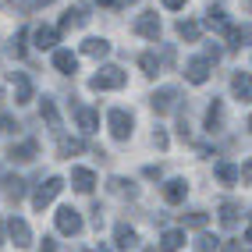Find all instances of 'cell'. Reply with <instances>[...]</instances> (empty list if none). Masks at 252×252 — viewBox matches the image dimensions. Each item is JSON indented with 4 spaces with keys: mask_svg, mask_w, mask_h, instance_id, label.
<instances>
[{
    "mask_svg": "<svg viewBox=\"0 0 252 252\" xmlns=\"http://www.w3.org/2000/svg\"><path fill=\"white\" fill-rule=\"evenodd\" d=\"M128 82V75L117 68V64H107V68H99L93 78H89V89L93 93H107V89H121Z\"/></svg>",
    "mask_w": 252,
    "mask_h": 252,
    "instance_id": "cell-1",
    "label": "cell"
},
{
    "mask_svg": "<svg viewBox=\"0 0 252 252\" xmlns=\"http://www.w3.org/2000/svg\"><path fill=\"white\" fill-rule=\"evenodd\" d=\"M107 125H110V135H114L117 142H125V139L131 135V128H135V117H131L128 110H121V107H114V110L107 114Z\"/></svg>",
    "mask_w": 252,
    "mask_h": 252,
    "instance_id": "cell-2",
    "label": "cell"
},
{
    "mask_svg": "<svg viewBox=\"0 0 252 252\" xmlns=\"http://www.w3.org/2000/svg\"><path fill=\"white\" fill-rule=\"evenodd\" d=\"M61 189H64V181H61L57 174H54V178H46V181L39 185V189L32 192V206H36V210L43 213V210H46V206H50V203H54V199L61 195Z\"/></svg>",
    "mask_w": 252,
    "mask_h": 252,
    "instance_id": "cell-3",
    "label": "cell"
},
{
    "mask_svg": "<svg viewBox=\"0 0 252 252\" xmlns=\"http://www.w3.org/2000/svg\"><path fill=\"white\" fill-rule=\"evenodd\" d=\"M174 103H178V89L174 86H163V89H157L153 96H149V107H153L157 114H171Z\"/></svg>",
    "mask_w": 252,
    "mask_h": 252,
    "instance_id": "cell-4",
    "label": "cell"
},
{
    "mask_svg": "<svg viewBox=\"0 0 252 252\" xmlns=\"http://www.w3.org/2000/svg\"><path fill=\"white\" fill-rule=\"evenodd\" d=\"M57 231H61V234H82V217H78V210L61 206V210H57Z\"/></svg>",
    "mask_w": 252,
    "mask_h": 252,
    "instance_id": "cell-5",
    "label": "cell"
},
{
    "mask_svg": "<svg viewBox=\"0 0 252 252\" xmlns=\"http://www.w3.org/2000/svg\"><path fill=\"white\" fill-rule=\"evenodd\" d=\"M7 234H11V242L18 245V249H29L32 245V231H29V224L22 220V217H11V220H7Z\"/></svg>",
    "mask_w": 252,
    "mask_h": 252,
    "instance_id": "cell-6",
    "label": "cell"
},
{
    "mask_svg": "<svg viewBox=\"0 0 252 252\" xmlns=\"http://www.w3.org/2000/svg\"><path fill=\"white\" fill-rule=\"evenodd\" d=\"M185 78H189L192 86H203V82L210 78V61L206 57H192L189 64H185Z\"/></svg>",
    "mask_w": 252,
    "mask_h": 252,
    "instance_id": "cell-7",
    "label": "cell"
},
{
    "mask_svg": "<svg viewBox=\"0 0 252 252\" xmlns=\"http://www.w3.org/2000/svg\"><path fill=\"white\" fill-rule=\"evenodd\" d=\"M86 22H89V7H86V4H78V7H68V11H64V18H61V29H57V32L82 29Z\"/></svg>",
    "mask_w": 252,
    "mask_h": 252,
    "instance_id": "cell-8",
    "label": "cell"
},
{
    "mask_svg": "<svg viewBox=\"0 0 252 252\" xmlns=\"http://www.w3.org/2000/svg\"><path fill=\"white\" fill-rule=\"evenodd\" d=\"M11 82H14V103H32V78L25 71H11Z\"/></svg>",
    "mask_w": 252,
    "mask_h": 252,
    "instance_id": "cell-9",
    "label": "cell"
},
{
    "mask_svg": "<svg viewBox=\"0 0 252 252\" xmlns=\"http://www.w3.org/2000/svg\"><path fill=\"white\" fill-rule=\"evenodd\" d=\"M231 93L242 99V103H249L252 99V75L249 71H234V78H231Z\"/></svg>",
    "mask_w": 252,
    "mask_h": 252,
    "instance_id": "cell-10",
    "label": "cell"
},
{
    "mask_svg": "<svg viewBox=\"0 0 252 252\" xmlns=\"http://www.w3.org/2000/svg\"><path fill=\"white\" fill-rule=\"evenodd\" d=\"M185 195H189V185H185V178H171L163 185V199L171 206H178V203H185Z\"/></svg>",
    "mask_w": 252,
    "mask_h": 252,
    "instance_id": "cell-11",
    "label": "cell"
},
{
    "mask_svg": "<svg viewBox=\"0 0 252 252\" xmlns=\"http://www.w3.org/2000/svg\"><path fill=\"white\" fill-rule=\"evenodd\" d=\"M75 117H78V128L86 131V135L99 131V114H96L93 107H75Z\"/></svg>",
    "mask_w": 252,
    "mask_h": 252,
    "instance_id": "cell-12",
    "label": "cell"
},
{
    "mask_svg": "<svg viewBox=\"0 0 252 252\" xmlns=\"http://www.w3.org/2000/svg\"><path fill=\"white\" fill-rule=\"evenodd\" d=\"M54 68L61 75H75L78 71V57L71 54V50H54Z\"/></svg>",
    "mask_w": 252,
    "mask_h": 252,
    "instance_id": "cell-13",
    "label": "cell"
},
{
    "mask_svg": "<svg viewBox=\"0 0 252 252\" xmlns=\"http://www.w3.org/2000/svg\"><path fill=\"white\" fill-rule=\"evenodd\" d=\"M36 153H39L36 142H18V146L7 149V160H14V163H29V160H36Z\"/></svg>",
    "mask_w": 252,
    "mask_h": 252,
    "instance_id": "cell-14",
    "label": "cell"
},
{
    "mask_svg": "<svg viewBox=\"0 0 252 252\" xmlns=\"http://www.w3.org/2000/svg\"><path fill=\"white\" fill-rule=\"evenodd\" d=\"M220 128H224V103H220V99H213V103L206 107V131L217 135Z\"/></svg>",
    "mask_w": 252,
    "mask_h": 252,
    "instance_id": "cell-15",
    "label": "cell"
},
{
    "mask_svg": "<svg viewBox=\"0 0 252 252\" xmlns=\"http://www.w3.org/2000/svg\"><path fill=\"white\" fill-rule=\"evenodd\" d=\"M71 185L78 192H93L96 189V174L89 171V167H71Z\"/></svg>",
    "mask_w": 252,
    "mask_h": 252,
    "instance_id": "cell-16",
    "label": "cell"
},
{
    "mask_svg": "<svg viewBox=\"0 0 252 252\" xmlns=\"http://www.w3.org/2000/svg\"><path fill=\"white\" fill-rule=\"evenodd\" d=\"M135 32L157 43V39H160V18H157V14H142V18L135 22Z\"/></svg>",
    "mask_w": 252,
    "mask_h": 252,
    "instance_id": "cell-17",
    "label": "cell"
},
{
    "mask_svg": "<svg viewBox=\"0 0 252 252\" xmlns=\"http://www.w3.org/2000/svg\"><path fill=\"white\" fill-rule=\"evenodd\" d=\"M32 39H36V50H54L57 39H61V32L50 29V25H39L36 32H32Z\"/></svg>",
    "mask_w": 252,
    "mask_h": 252,
    "instance_id": "cell-18",
    "label": "cell"
},
{
    "mask_svg": "<svg viewBox=\"0 0 252 252\" xmlns=\"http://www.w3.org/2000/svg\"><path fill=\"white\" fill-rule=\"evenodd\" d=\"M114 242H117V249H135V242H139V234L131 231L128 224H117V231H114Z\"/></svg>",
    "mask_w": 252,
    "mask_h": 252,
    "instance_id": "cell-19",
    "label": "cell"
},
{
    "mask_svg": "<svg viewBox=\"0 0 252 252\" xmlns=\"http://www.w3.org/2000/svg\"><path fill=\"white\" fill-rule=\"evenodd\" d=\"M39 114H43V121L50 125V131H61V114H57V107H54V99H46V96H43Z\"/></svg>",
    "mask_w": 252,
    "mask_h": 252,
    "instance_id": "cell-20",
    "label": "cell"
},
{
    "mask_svg": "<svg viewBox=\"0 0 252 252\" xmlns=\"http://www.w3.org/2000/svg\"><path fill=\"white\" fill-rule=\"evenodd\" d=\"M206 25L217 29V32H231V22H227L224 7H210V11H206Z\"/></svg>",
    "mask_w": 252,
    "mask_h": 252,
    "instance_id": "cell-21",
    "label": "cell"
},
{
    "mask_svg": "<svg viewBox=\"0 0 252 252\" xmlns=\"http://www.w3.org/2000/svg\"><path fill=\"white\" fill-rule=\"evenodd\" d=\"M185 245V231H163L160 234V252H178Z\"/></svg>",
    "mask_w": 252,
    "mask_h": 252,
    "instance_id": "cell-22",
    "label": "cell"
},
{
    "mask_svg": "<svg viewBox=\"0 0 252 252\" xmlns=\"http://www.w3.org/2000/svg\"><path fill=\"white\" fill-rule=\"evenodd\" d=\"M238 213H242V206L234 203V199L220 203V224H224V227H234V224H238Z\"/></svg>",
    "mask_w": 252,
    "mask_h": 252,
    "instance_id": "cell-23",
    "label": "cell"
},
{
    "mask_svg": "<svg viewBox=\"0 0 252 252\" xmlns=\"http://www.w3.org/2000/svg\"><path fill=\"white\" fill-rule=\"evenodd\" d=\"M82 54H89V57H107L110 54V43L107 39H86V43H82Z\"/></svg>",
    "mask_w": 252,
    "mask_h": 252,
    "instance_id": "cell-24",
    "label": "cell"
},
{
    "mask_svg": "<svg viewBox=\"0 0 252 252\" xmlns=\"http://www.w3.org/2000/svg\"><path fill=\"white\" fill-rule=\"evenodd\" d=\"M217 178H220L224 185H238L242 181V171L234 163H217Z\"/></svg>",
    "mask_w": 252,
    "mask_h": 252,
    "instance_id": "cell-25",
    "label": "cell"
},
{
    "mask_svg": "<svg viewBox=\"0 0 252 252\" xmlns=\"http://www.w3.org/2000/svg\"><path fill=\"white\" fill-rule=\"evenodd\" d=\"M4 185H7L4 192H7V199H11V203H22V199H25V181H22V178H7Z\"/></svg>",
    "mask_w": 252,
    "mask_h": 252,
    "instance_id": "cell-26",
    "label": "cell"
},
{
    "mask_svg": "<svg viewBox=\"0 0 252 252\" xmlns=\"http://www.w3.org/2000/svg\"><path fill=\"white\" fill-rule=\"evenodd\" d=\"M199 32H203V25H199V22H178V36H181L185 43H195Z\"/></svg>",
    "mask_w": 252,
    "mask_h": 252,
    "instance_id": "cell-27",
    "label": "cell"
},
{
    "mask_svg": "<svg viewBox=\"0 0 252 252\" xmlns=\"http://www.w3.org/2000/svg\"><path fill=\"white\" fill-rule=\"evenodd\" d=\"M206 220H210V217H206L203 210H192V213H181V224H185V227H195V231H203V227H206Z\"/></svg>",
    "mask_w": 252,
    "mask_h": 252,
    "instance_id": "cell-28",
    "label": "cell"
},
{
    "mask_svg": "<svg viewBox=\"0 0 252 252\" xmlns=\"http://www.w3.org/2000/svg\"><path fill=\"white\" fill-rule=\"evenodd\" d=\"M57 153H61L64 160H71L75 153H82V139H61V146H57Z\"/></svg>",
    "mask_w": 252,
    "mask_h": 252,
    "instance_id": "cell-29",
    "label": "cell"
},
{
    "mask_svg": "<svg viewBox=\"0 0 252 252\" xmlns=\"http://www.w3.org/2000/svg\"><path fill=\"white\" fill-rule=\"evenodd\" d=\"M139 64H142V75H149V78L160 75V61H157V54H142Z\"/></svg>",
    "mask_w": 252,
    "mask_h": 252,
    "instance_id": "cell-30",
    "label": "cell"
},
{
    "mask_svg": "<svg viewBox=\"0 0 252 252\" xmlns=\"http://www.w3.org/2000/svg\"><path fill=\"white\" fill-rule=\"evenodd\" d=\"M110 192L114 195H135V185L125 181V178H110Z\"/></svg>",
    "mask_w": 252,
    "mask_h": 252,
    "instance_id": "cell-31",
    "label": "cell"
},
{
    "mask_svg": "<svg viewBox=\"0 0 252 252\" xmlns=\"http://www.w3.org/2000/svg\"><path fill=\"white\" fill-rule=\"evenodd\" d=\"M217 245H220V238H213V234H199V238H195V249L199 252H213Z\"/></svg>",
    "mask_w": 252,
    "mask_h": 252,
    "instance_id": "cell-32",
    "label": "cell"
},
{
    "mask_svg": "<svg viewBox=\"0 0 252 252\" xmlns=\"http://www.w3.org/2000/svg\"><path fill=\"white\" fill-rule=\"evenodd\" d=\"M18 128H22V125L14 121L11 114H4V117H0V131H7V135H14V131H18Z\"/></svg>",
    "mask_w": 252,
    "mask_h": 252,
    "instance_id": "cell-33",
    "label": "cell"
},
{
    "mask_svg": "<svg viewBox=\"0 0 252 252\" xmlns=\"http://www.w3.org/2000/svg\"><path fill=\"white\" fill-rule=\"evenodd\" d=\"M25 36H29V32H18V36L11 39V43H14V54H18V57H25Z\"/></svg>",
    "mask_w": 252,
    "mask_h": 252,
    "instance_id": "cell-34",
    "label": "cell"
},
{
    "mask_svg": "<svg viewBox=\"0 0 252 252\" xmlns=\"http://www.w3.org/2000/svg\"><path fill=\"white\" fill-rule=\"evenodd\" d=\"M160 64H163V68H171V64H174V50H171V46H163V54H160Z\"/></svg>",
    "mask_w": 252,
    "mask_h": 252,
    "instance_id": "cell-35",
    "label": "cell"
},
{
    "mask_svg": "<svg viewBox=\"0 0 252 252\" xmlns=\"http://www.w3.org/2000/svg\"><path fill=\"white\" fill-rule=\"evenodd\" d=\"M153 146L157 149H167V135H163V131H153Z\"/></svg>",
    "mask_w": 252,
    "mask_h": 252,
    "instance_id": "cell-36",
    "label": "cell"
},
{
    "mask_svg": "<svg viewBox=\"0 0 252 252\" xmlns=\"http://www.w3.org/2000/svg\"><path fill=\"white\" fill-rule=\"evenodd\" d=\"M185 4H189V0H163L167 11H178V7H185Z\"/></svg>",
    "mask_w": 252,
    "mask_h": 252,
    "instance_id": "cell-37",
    "label": "cell"
},
{
    "mask_svg": "<svg viewBox=\"0 0 252 252\" xmlns=\"http://www.w3.org/2000/svg\"><path fill=\"white\" fill-rule=\"evenodd\" d=\"M39 252H57V242H54V238H43V249H39Z\"/></svg>",
    "mask_w": 252,
    "mask_h": 252,
    "instance_id": "cell-38",
    "label": "cell"
},
{
    "mask_svg": "<svg viewBox=\"0 0 252 252\" xmlns=\"http://www.w3.org/2000/svg\"><path fill=\"white\" fill-rule=\"evenodd\" d=\"M242 181H252V160H249V163L242 167Z\"/></svg>",
    "mask_w": 252,
    "mask_h": 252,
    "instance_id": "cell-39",
    "label": "cell"
},
{
    "mask_svg": "<svg viewBox=\"0 0 252 252\" xmlns=\"http://www.w3.org/2000/svg\"><path fill=\"white\" fill-rule=\"evenodd\" d=\"M220 252H238V242H227V245H224Z\"/></svg>",
    "mask_w": 252,
    "mask_h": 252,
    "instance_id": "cell-40",
    "label": "cell"
},
{
    "mask_svg": "<svg viewBox=\"0 0 252 252\" xmlns=\"http://www.w3.org/2000/svg\"><path fill=\"white\" fill-rule=\"evenodd\" d=\"M93 4H99V7H114L117 0H93Z\"/></svg>",
    "mask_w": 252,
    "mask_h": 252,
    "instance_id": "cell-41",
    "label": "cell"
},
{
    "mask_svg": "<svg viewBox=\"0 0 252 252\" xmlns=\"http://www.w3.org/2000/svg\"><path fill=\"white\" fill-rule=\"evenodd\" d=\"M245 242H252V217H249V227H245Z\"/></svg>",
    "mask_w": 252,
    "mask_h": 252,
    "instance_id": "cell-42",
    "label": "cell"
},
{
    "mask_svg": "<svg viewBox=\"0 0 252 252\" xmlns=\"http://www.w3.org/2000/svg\"><path fill=\"white\" fill-rule=\"evenodd\" d=\"M89 252H110V249H107V245H99V249H89Z\"/></svg>",
    "mask_w": 252,
    "mask_h": 252,
    "instance_id": "cell-43",
    "label": "cell"
},
{
    "mask_svg": "<svg viewBox=\"0 0 252 252\" xmlns=\"http://www.w3.org/2000/svg\"><path fill=\"white\" fill-rule=\"evenodd\" d=\"M245 128H249V131H252V117H249V125H245Z\"/></svg>",
    "mask_w": 252,
    "mask_h": 252,
    "instance_id": "cell-44",
    "label": "cell"
},
{
    "mask_svg": "<svg viewBox=\"0 0 252 252\" xmlns=\"http://www.w3.org/2000/svg\"><path fill=\"white\" fill-rule=\"evenodd\" d=\"M0 99H4V86H0Z\"/></svg>",
    "mask_w": 252,
    "mask_h": 252,
    "instance_id": "cell-45",
    "label": "cell"
},
{
    "mask_svg": "<svg viewBox=\"0 0 252 252\" xmlns=\"http://www.w3.org/2000/svg\"><path fill=\"white\" fill-rule=\"evenodd\" d=\"M146 252H157V249H146Z\"/></svg>",
    "mask_w": 252,
    "mask_h": 252,
    "instance_id": "cell-46",
    "label": "cell"
}]
</instances>
